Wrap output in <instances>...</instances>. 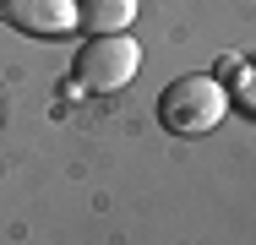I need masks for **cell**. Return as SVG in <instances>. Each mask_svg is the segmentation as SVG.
Returning a JSON list of instances; mask_svg holds the SVG:
<instances>
[{
  "label": "cell",
  "mask_w": 256,
  "mask_h": 245,
  "mask_svg": "<svg viewBox=\"0 0 256 245\" xmlns=\"http://www.w3.org/2000/svg\"><path fill=\"white\" fill-rule=\"evenodd\" d=\"M224 114H229V88L218 76H202V71L174 76L158 93V126L174 136H207Z\"/></svg>",
  "instance_id": "cell-1"
},
{
  "label": "cell",
  "mask_w": 256,
  "mask_h": 245,
  "mask_svg": "<svg viewBox=\"0 0 256 245\" xmlns=\"http://www.w3.org/2000/svg\"><path fill=\"white\" fill-rule=\"evenodd\" d=\"M136 66H142V49H136L131 33H98L76 54V88H88V93H120L136 76Z\"/></svg>",
  "instance_id": "cell-2"
},
{
  "label": "cell",
  "mask_w": 256,
  "mask_h": 245,
  "mask_svg": "<svg viewBox=\"0 0 256 245\" xmlns=\"http://www.w3.org/2000/svg\"><path fill=\"white\" fill-rule=\"evenodd\" d=\"M0 22L28 38H66L71 28H82L76 0H0Z\"/></svg>",
  "instance_id": "cell-3"
},
{
  "label": "cell",
  "mask_w": 256,
  "mask_h": 245,
  "mask_svg": "<svg viewBox=\"0 0 256 245\" xmlns=\"http://www.w3.org/2000/svg\"><path fill=\"white\" fill-rule=\"evenodd\" d=\"M76 16H82V33H126L136 22V0H76Z\"/></svg>",
  "instance_id": "cell-4"
},
{
  "label": "cell",
  "mask_w": 256,
  "mask_h": 245,
  "mask_svg": "<svg viewBox=\"0 0 256 245\" xmlns=\"http://www.w3.org/2000/svg\"><path fill=\"white\" fill-rule=\"evenodd\" d=\"M229 104H240L246 114H256V66H229Z\"/></svg>",
  "instance_id": "cell-5"
}]
</instances>
